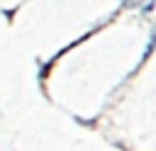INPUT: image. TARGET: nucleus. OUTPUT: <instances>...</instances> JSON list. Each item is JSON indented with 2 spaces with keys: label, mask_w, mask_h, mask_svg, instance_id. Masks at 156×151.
Masks as SVG:
<instances>
[{
  "label": "nucleus",
  "mask_w": 156,
  "mask_h": 151,
  "mask_svg": "<svg viewBox=\"0 0 156 151\" xmlns=\"http://www.w3.org/2000/svg\"><path fill=\"white\" fill-rule=\"evenodd\" d=\"M136 2H141V0H127V5L132 7V5H136Z\"/></svg>",
  "instance_id": "f257e3e1"
}]
</instances>
